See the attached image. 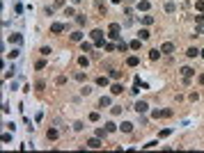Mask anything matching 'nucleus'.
Here are the masks:
<instances>
[{
  "label": "nucleus",
  "mask_w": 204,
  "mask_h": 153,
  "mask_svg": "<svg viewBox=\"0 0 204 153\" xmlns=\"http://www.w3.org/2000/svg\"><path fill=\"white\" fill-rule=\"evenodd\" d=\"M119 32H122V25H119V23H110V25H108L110 39H119Z\"/></svg>",
  "instance_id": "obj_1"
},
{
  "label": "nucleus",
  "mask_w": 204,
  "mask_h": 153,
  "mask_svg": "<svg viewBox=\"0 0 204 153\" xmlns=\"http://www.w3.org/2000/svg\"><path fill=\"white\" fill-rule=\"evenodd\" d=\"M152 117L154 119H168V117H172V110L170 108H165V110H154Z\"/></svg>",
  "instance_id": "obj_2"
},
{
  "label": "nucleus",
  "mask_w": 204,
  "mask_h": 153,
  "mask_svg": "<svg viewBox=\"0 0 204 153\" xmlns=\"http://www.w3.org/2000/svg\"><path fill=\"white\" fill-rule=\"evenodd\" d=\"M87 146H90V149H101L103 146V142H101V137H90V139H87Z\"/></svg>",
  "instance_id": "obj_3"
},
{
  "label": "nucleus",
  "mask_w": 204,
  "mask_h": 153,
  "mask_svg": "<svg viewBox=\"0 0 204 153\" xmlns=\"http://www.w3.org/2000/svg\"><path fill=\"white\" fill-rule=\"evenodd\" d=\"M92 39H94V46H103V32H101V30H94Z\"/></svg>",
  "instance_id": "obj_4"
},
{
  "label": "nucleus",
  "mask_w": 204,
  "mask_h": 153,
  "mask_svg": "<svg viewBox=\"0 0 204 153\" xmlns=\"http://www.w3.org/2000/svg\"><path fill=\"white\" fill-rule=\"evenodd\" d=\"M161 53H163V55H172V53H174V43H172V41H165L161 46Z\"/></svg>",
  "instance_id": "obj_5"
},
{
  "label": "nucleus",
  "mask_w": 204,
  "mask_h": 153,
  "mask_svg": "<svg viewBox=\"0 0 204 153\" xmlns=\"http://www.w3.org/2000/svg\"><path fill=\"white\" fill-rule=\"evenodd\" d=\"M133 108H136V112H138V114H145V112L149 110V105H147L145 101H138L136 105H133Z\"/></svg>",
  "instance_id": "obj_6"
},
{
  "label": "nucleus",
  "mask_w": 204,
  "mask_h": 153,
  "mask_svg": "<svg viewBox=\"0 0 204 153\" xmlns=\"http://www.w3.org/2000/svg\"><path fill=\"white\" fill-rule=\"evenodd\" d=\"M58 137H60L58 128H48V130H46V139H51V142H53V139H58Z\"/></svg>",
  "instance_id": "obj_7"
},
{
  "label": "nucleus",
  "mask_w": 204,
  "mask_h": 153,
  "mask_svg": "<svg viewBox=\"0 0 204 153\" xmlns=\"http://www.w3.org/2000/svg\"><path fill=\"white\" fill-rule=\"evenodd\" d=\"M9 43H16V46H18V43H23V37H21L18 32H12V34H9Z\"/></svg>",
  "instance_id": "obj_8"
},
{
  "label": "nucleus",
  "mask_w": 204,
  "mask_h": 153,
  "mask_svg": "<svg viewBox=\"0 0 204 153\" xmlns=\"http://www.w3.org/2000/svg\"><path fill=\"white\" fill-rule=\"evenodd\" d=\"M119 130L122 133H133V123L131 121H124V123H119Z\"/></svg>",
  "instance_id": "obj_9"
},
{
  "label": "nucleus",
  "mask_w": 204,
  "mask_h": 153,
  "mask_svg": "<svg viewBox=\"0 0 204 153\" xmlns=\"http://www.w3.org/2000/svg\"><path fill=\"white\" fill-rule=\"evenodd\" d=\"M140 64V57L138 55H131V57H126V66H138Z\"/></svg>",
  "instance_id": "obj_10"
},
{
  "label": "nucleus",
  "mask_w": 204,
  "mask_h": 153,
  "mask_svg": "<svg viewBox=\"0 0 204 153\" xmlns=\"http://www.w3.org/2000/svg\"><path fill=\"white\" fill-rule=\"evenodd\" d=\"M110 92H112V96H119V94L124 92V87H122V82H115V85L110 87Z\"/></svg>",
  "instance_id": "obj_11"
},
{
  "label": "nucleus",
  "mask_w": 204,
  "mask_h": 153,
  "mask_svg": "<svg viewBox=\"0 0 204 153\" xmlns=\"http://www.w3.org/2000/svg\"><path fill=\"white\" fill-rule=\"evenodd\" d=\"M64 27H67L64 23H53V25H51V32H53V34H58V32H62Z\"/></svg>",
  "instance_id": "obj_12"
},
{
  "label": "nucleus",
  "mask_w": 204,
  "mask_h": 153,
  "mask_svg": "<svg viewBox=\"0 0 204 153\" xmlns=\"http://www.w3.org/2000/svg\"><path fill=\"white\" fill-rule=\"evenodd\" d=\"M149 7H152L149 0H140V2H138V9H140V12H149Z\"/></svg>",
  "instance_id": "obj_13"
},
{
  "label": "nucleus",
  "mask_w": 204,
  "mask_h": 153,
  "mask_svg": "<svg viewBox=\"0 0 204 153\" xmlns=\"http://www.w3.org/2000/svg\"><path fill=\"white\" fill-rule=\"evenodd\" d=\"M108 82H110V78H108V76H99V78H96V85H99V87H106Z\"/></svg>",
  "instance_id": "obj_14"
},
{
  "label": "nucleus",
  "mask_w": 204,
  "mask_h": 153,
  "mask_svg": "<svg viewBox=\"0 0 204 153\" xmlns=\"http://www.w3.org/2000/svg\"><path fill=\"white\" fill-rule=\"evenodd\" d=\"M71 41L80 43V41H83V32H80V30H76V32H71Z\"/></svg>",
  "instance_id": "obj_15"
},
{
  "label": "nucleus",
  "mask_w": 204,
  "mask_h": 153,
  "mask_svg": "<svg viewBox=\"0 0 204 153\" xmlns=\"http://www.w3.org/2000/svg\"><path fill=\"white\" fill-rule=\"evenodd\" d=\"M161 55H163V53L158 51V48H154V51H149V60H152V62H156L158 57H161Z\"/></svg>",
  "instance_id": "obj_16"
},
{
  "label": "nucleus",
  "mask_w": 204,
  "mask_h": 153,
  "mask_svg": "<svg viewBox=\"0 0 204 153\" xmlns=\"http://www.w3.org/2000/svg\"><path fill=\"white\" fill-rule=\"evenodd\" d=\"M149 37H152V34H149V30H147V27H142V30H140V34H138V39H142V41H147Z\"/></svg>",
  "instance_id": "obj_17"
},
{
  "label": "nucleus",
  "mask_w": 204,
  "mask_h": 153,
  "mask_svg": "<svg viewBox=\"0 0 204 153\" xmlns=\"http://www.w3.org/2000/svg\"><path fill=\"white\" fill-rule=\"evenodd\" d=\"M131 46V51H140V46H142V39H133V41L128 43Z\"/></svg>",
  "instance_id": "obj_18"
},
{
  "label": "nucleus",
  "mask_w": 204,
  "mask_h": 153,
  "mask_svg": "<svg viewBox=\"0 0 204 153\" xmlns=\"http://www.w3.org/2000/svg\"><path fill=\"white\" fill-rule=\"evenodd\" d=\"M110 105V96H101L99 98V108H108Z\"/></svg>",
  "instance_id": "obj_19"
},
{
  "label": "nucleus",
  "mask_w": 204,
  "mask_h": 153,
  "mask_svg": "<svg viewBox=\"0 0 204 153\" xmlns=\"http://www.w3.org/2000/svg\"><path fill=\"white\" fill-rule=\"evenodd\" d=\"M186 55H188V57H197V55H200V48H195V46H190V48L186 51Z\"/></svg>",
  "instance_id": "obj_20"
},
{
  "label": "nucleus",
  "mask_w": 204,
  "mask_h": 153,
  "mask_svg": "<svg viewBox=\"0 0 204 153\" xmlns=\"http://www.w3.org/2000/svg\"><path fill=\"white\" fill-rule=\"evenodd\" d=\"M193 73H195V71H193L190 66H184V69H181V76H184V78H190Z\"/></svg>",
  "instance_id": "obj_21"
},
{
  "label": "nucleus",
  "mask_w": 204,
  "mask_h": 153,
  "mask_svg": "<svg viewBox=\"0 0 204 153\" xmlns=\"http://www.w3.org/2000/svg\"><path fill=\"white\" fill-rule=\"evenodd\" d=\"M80 51H83V53H92V43H87V41H80Z\"/></svg>",
  "instance_id": "obj_22"
},
{
  "label": "nucleus",
  "mask_w": 204,
  "mask_h": 153,
  "mask_svg": "<svg viewBox=\"0 0 204 153\" xmlns=\"http://www.w3.org/2000/svg\"><path fill=\"white\" fill-rule=\"evenodd\" d=\"M106 135H108V128H96V137L106 139Z\"/></svg>",
  "instance_id": "obj_23"
},
{
  "label": "nucleus",
  "mask_w": 204,
  "mask_h": 153,
  "mask_svg": "<svg viewBox=\"0 0 204 153\" xmlns=\"http://www.w3.org/2000/svg\"><path fill=\"white\" fill-rule=\"evenodd\" d=\"M174 9H177L174 2H165V12H168V14H174Z\"/></svg>",
  "instance_id": "obj_24"
},
{
  "label": "nucleus",
  "mask_w": 204,
  "mask_h": 153,
  "mask_svg": "<svg viewBox=\"0 0 204 153\" xmlns=\"http://www.w3.org/2000/svg\"><path fill=\"white\" fill-rule=\"evenodd\" d=\"M76 23H78V25H85V23H87V16H85V14H78V16H76Z\"/></svg>",
  "instance_id": "obj_25"
},
{
  "label": "nucleus",
  "mask_w": 204,
  "mask_h": 153,
  "mask_svg": "<svg viewBox=\"0 0 204 153\" xmlns=\"http://www.w3.org/2000/svg\"><path fill=\"white\" fill-rule=\"evenodd\" d=\"M18 55H21V51H18V48H12V51L7 53V57H12V60H16Z\"/></svg>",
  "instance_id": "obj_26"
},
{
  "label": "nucleus",
  "mask_w": 204,
  "mask_h": 153,
  "mask_svg": "<svg viewBox=\"0 0 204 153\" xmlns=\"http://www.w3.org/2000/svg\"><path fill=\"white\" fill-rule=\"evenodd\" d=\"M128 48H131V46H128V43H124V41H119V43H117V51H119V53H126Z\"/></svg>",
  "instance_id": "obj_27"
},
{
  "label": "nucleus",
  "mask_w": 204,
  "mask_h": 153,
  "mask_svg": "<svg viewBox=\"0 0 204 153\" xmlns=\"http://www.w3.org/2000/svg\"><path fill=\"white\" fill-rule=\"evenodd\" d=\"M140 21H142V25H152V23H154V16H149V14H147V16H142Z\"/></svg>",
  "instance_id": "obj_28"
},
{
  "label": "nucleus",
  "mask_w": 204,
  "mask_h": 153,
  "mask_svg": "<svg viewBox=\"0 0 204 153\" xmlns=\"http://www.w3.org/2000/svg\"><path fill=\"white\" fill-rule=\"evenodd\" d=\"M39 53H42V55H44V57H48V55H51V46H42V51H39Z\"/></svg>",
  "instance_id": "obj_29"
},
{
  "label": "nucleus",
  "mask_w": 204,
  "mask_h": 153,
  "mask_svg": "<svg viewBox=\"0 0 204 153\" xmlns=\"http://www.w3.org/2000/svg\"><path fill=\"white\" fill-rule=\"evenodd\" d=\"M110 78H112V80H119V78H122V73H119L117 69H110Z\"/></svg>",
  "instance_id": "obj_30"
},
{
  "label": "nucleus",
  "mask_w": 204,
  "mask_h": 153,
  "mask_svg": "<svg viewBox=\"0 0 204 153\" xmlns=\"http://www.w3.org/2000/svg\"><path fill=\"white\" fill-rule=\"evenodd\" d=\"M78 64H80V66H87V64H90V60H87L85 55H80V57H78Z\"/></svg>",
  "instance_id": "obj_31"
},
{
  "label": "nucleus",
  "mask_w": 204,
  "mask_h": 153,
  "mask_svg": "<svg viewBox=\"0 0 204 153\" xmlns=\"http://www.w3.org/2000/svg\"><path fill=\"white\" fill-rule=\"evenodd\" d=\"M168 135H172V130H170V128H163L161 133H158V137H161V139H163V137H168Z\"/></svg>",
  "instance_id": "obj_32"
},
{
  "label": "nucleus",
  "mask_w": 204,
  "mask_h": 153,
  "mask_svg": "<svg viewBox=\"0 0 204 153\" xmlns=\"http://www.w3.org/2000/svg\"><path fill=\"white\" fill-rule=\"evenodd\" d=\"M64 16H76V12H74V7H64Z\"/></svg>",
  "instance_id": "obj_33"
},
{
  "label": "nucleus",
  "mask_w": 204,
  "mask_h": 153,
  "mask_svg": "<svg viewBox=\"0 0 204 153\" xmlns=\"http://www.w3.org/2000/svg\"><path fill=\"white\" fill-rule=\"evenodd\" d=\"M74 78H76L78 82H83V80H85V73H83V71H78V73H76V76H74Z\"/></svg>",
  "instance_id": "obj_34"
},
{
  "label": "nucleus",
  "mask_w": 204,
  "mask_h": 153,
  "mask_svg": "<svg viewBox=\"0 0 204 153\" xmlns=\"http://www.w3.org/2000/svg\"><path fill=\"white\" fill-rule=\"evenodd\" d=\"M122 110H124V108H122V105H112V114H119V112H122Z\"/></svg>",
  "instance_id": "obj_35"
},
{
  "label": "nucleus",
  "mask_w": 204,
  "mask_h": 153,
  "mask_svg": "<svg viewBox=\"0 0 204 153\" xmlns=\"http://www.w3.org/2000/svg\"><path fill=\"white\" fill-rule=\"evenodd\" d=\"M106 128H108V133H112V130H117V126H115L112 121H108V123H106Z\"/></svg>",
  "instance_id": "obj_36"
},
{
  "label": "nucleus",
  "mask_w": 204,
  "mask_h": 153,
  "mask_svg": "<svg viewBox=\"0 0 204 153\" xmlns=\"http://www.w3.org/2000/svg\"><path fill=\"white\" fill-rule=\"evenodd\" d=\"M195 7H197V12H204V0H197Z\"/></svg>",
  "instance_id": "obj_37"
},
{
  "label": "nucleus",
  "mask_w": 204,
  "mask_h": 153,
  "mask_svg": "<svg viewBox=\"0 0 204 153\" xmlns=\"http://www.w3.org/2000/svg\"><path fill=\"white\" fill-rule=\"evenodd\" d=\"M14 12H16V14H21V12H23V7H21V2H14Z\"/></svg>",
  "instance_id": "obj_38"
},
{
  "label": "nucleus",
  "mask_w": 204,
  "mask_h": 153,
  "mask_svg": "<svg viewBox=\"0 0 204 153\" xmlns=\"http://www.w3.org/2000/svg\"><path fill=\"white\" fill-rule=\"evenodd\" d=\"M195 23H204V14H202V12H200V14L195 16Z\"/></svg>",
  "instance_id": "obj_39"
},
{
  "label": "nucleus",
  "mask_w": 204,
  "mask_h": 153,
  "mask_svg": "<svg viewBox=\"0 0 204 153\" xmlns=\"http://www.w3.org/2000/svg\"><path fill=\"white\" fill-rule=\"evenodd\" d=\"M90 121H99V112H92L90 114Z\"/></svg>",
  "instance_id": "obj_40"
},
{
  "label": "nucleus",
  "mask_w": 204,
  "mask_h": 153,
  "mask_svg": "<svg viewBox=\"0 0 204 153\" xmlns=\"http://www.w3.org/2000/svg\"><path fill=\"white\" fill-rule=\"evenodd\" d=\"M2 142H5V144H7V142H12V135H9V133H5V135H2Z\"/></svg>",
  "instance_id": "obj_41"
},
{
  "label": "nucleus",
  "mask_w": 204,
  "mask_h": 153,
  "mask_svg": "<svg viewBox=\"0 0 204 153\" xmlns=\"http://www.w3.org/2000/svg\"><path fill=\"white\" fill-rule=\"evenodd\" d=\"M154 146H158V142L154 139V142H149V144H145V149H154Z\"/></svg>",
  "instance_id": "obj_42"
},
{
  "label": "nucleus",
  "mask_w": 204,
  "mask_h": 153,
  "mask_svg": "<svg viewBox=\"0 0 204 153\" xmlns=\"http://www.w3.org/2000/svg\"><path fill=\"white\" fill-rule=\"evenodd\" d=\"M200 85H204V73H200Z\"/></svg>",
  "instance_id": "obj_43"
},
{
  "label": "nucleus",
  "mask_w": 204,
  "mask_h": 153,
  "mask_svg": "<svg viewBox=\"0 0 204 153\" xmlns=\"http://www.w3.org/2000/svg\"><path fill=\"white\" fill-rule=\"evenodd\" d=\"M71 2H74V5H78V2H80V0H71Z\"/></svg>",
  "instance_id": "obj_44"
},
{
  "label": "nucleus",
  "mask_w": 204,
  "mask_h": 153,
  "mask_svg": "<svg viewBox=\"0 0 204 153\" xmlns=\"http://www.w3.org/2000/svg\"><path fill=\"white\" fill-rule=\"evenodd\" d=\"M200 57H204V51H200Z\"/></svg>",
  "instance_id": "obj_45"
}]
</instances>
